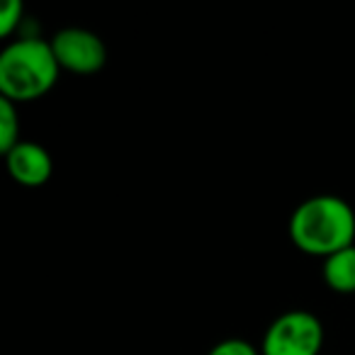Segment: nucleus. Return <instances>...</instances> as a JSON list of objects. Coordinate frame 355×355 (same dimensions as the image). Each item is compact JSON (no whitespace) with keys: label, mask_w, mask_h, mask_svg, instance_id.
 <instances>
[{"label":"nucleus","mask_w":355,"mask_h":355,"mask_svg":"<svg viewBox=\"0 0 355 355\" xmlns=\"http://www.w3.org/2000/svg\"><path fill=\"white\" fill-rule=\"evenodd\" d=\"M207 355H263V353L261 348H256V345H251L243 338H227L222 343L212 345Z\"/></svg>","instance_id":"9"},{"label":"nucleus","mask_w":355,"mask_h":355,"mask_svg":"<svg viewBox=\"0 0 355 355\" xmlns=\"http://www.w3.org/2000/svg\"><path fill=\"white\" fill-rule=\"evenodd\" d=\"M20 112L17 105L8 98H0V151L8 153L20 144Z\"/></svg>","instance_id":"7"},{"label":"nucleus","mask_w":355,"mask_h":355,"mask_svg":"<svg viewBox=\"0 0 355 355\" xmlns=\"http://www.w3.org/2000/svg\"><path fill=\"white\" fill-rule=\"evenodd\" d=\"M22 17H25V6L22 0H10L0 15V37H12V32L22 25Z\"/></svg>","instance_id":"8"},{"label":"nucleus","mask_w":355,"mask_h":355,"mask_svg":"<svg viewBox=\"0 0 355 355\" xmlns=\"http://www.w3.org/2000/svg\"><path fill=\"white\" fill-rule=\"evenodd\" d=\"M6 166L12 180L25 188H40L54 173L49 151L37 141H20L15 148H10L6 153Z\"/></svg>","instance_id":"5"},{"label":"nucleus","mask_w":355,"mask_h":355,"mask_svg":"<svg viewBox=\"0 0 355 355\" xmlns=\"http://www.w3.org/2000/svg\"><path fill=\"white\" fill-rule=\"evenodd\" d=\"M290 239L302 253L326 261L355 246V209L338 195H314L292 212Z\"/></svg>","instance_id":"1"},{"label":"nucleus","mask_w":355,"mask_h":355,"mask_svg":"<svg viewBox=\"0 0 355 355\" xmlns=\"http://www.w3.org/2000/svg\"><path fill=\"white\" fill-rule=\"evenodd\" d=\"M324 345V326L319 316L304 309L280 314L263 336V355H319Z\"/></svg>","instance_id":"3"},{"label":"nucleus","mask_w":355,"mask_h":355,"mask_svg":"<svg viewBox=\"0 0 355 355\" xmlns=\"http://www.w3.org/2000/svg\"><path fill=\"white\" fill-rule=\"evenodd\" d=\"M61 66L51 44L40 37H22L0 54V95L15 105L35 103L54 90Z\"/></svg>","instance_id":"2"},{"label":"nucleus","mask_w":355,"mask_h":355,"mask_svg":"<svg viewBox=\"0 0 355 355\" xmlns=\"http://www.w3.org/2000/svg\"><path fill=\"white\" fill-rule=\"evenodd\" d=\"M51 51L64 71L78 76H93L107 64V46L95 32L83 27H66L49 40Z\"/></svg>","instance_id":"4"},{"label":"nucleus","mask_w":355,"mask_h":355,"mask_svg":"<svg viewBox=\"0 0 355 355\" xmlns=\"http://www.w3.org/2000/svg\"><path fill=\"white\" fill-rule=\"evenodd\" d=\"M324 282L329 290L338 295H353L355 292V246L334 253L324 261Z\"/></svg>","instance_id":"6"}]
</instances>
